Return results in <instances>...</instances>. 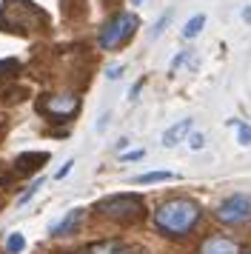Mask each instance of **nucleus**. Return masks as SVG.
I'll return each instance as SVG.
<instances>
[{
  "label": "nucleus",
  "instance_id": "nucleus-1",
  "mask_svg": "<svg viewBox=\"0 0 251 254\" xmlns=\"http://www.w3.org/2000/svg\"><path fill=\"white\" fill-rule=\"evenodd\" d=\"M200 206L194 203V200H186V197H174L169 203H163V206L154 211V226H157L163 234H169V237H183V234H188V231L200 223Z\"/></svg>",
  "mask_w": 251,
  "mask_h": 254
},
{
  "label": "nucleus",
  "instance_id": "nucleus-2",
  "mask_svg": "<svg viewBox=\"0 0 251 254\" xmlns=\"http://www.w3.org/2000/svg\"><path fill=\"white\" fill-rule=\"evenodd\" d=\"M97 211L106 214L109 220H120V223H131L143 214V200L137 194H114L97 203Z\"/></svg>",
  "mask_w": 251,
  "mask_h": 254
},
{
  "label": "nucleus",
  "instance_id": "nucleus-3",
  "mask_svg": "<svg viewBox=\"0 0 251 254\" xmlns=\"http://www.w3.org/2000/svg\"><path fill=\"white\" fill-rule=\"evenodd\" d=\"M137 29V14L134 12H120L117 17H112L109 23L103 26L100 32V49H117L120 43H126L128 37L134 35Z\"/></svg>",
  "mask_w": 251,
  "mask_h": 254
},
{
  "label": "nucleus",
  "instance_id": "nucleus-4",
  "mask_svg": "<svg viewBox=\"0 0 251 254\" xmlns=\"http://www.w3.org/2000/svg\"><path fill=\"white\" fill-rule=\"evenodd\" d=\"M217 220L226 226H243L251 220V197L249 194H231L217 208Z\"/></svg>",
  "mask_w": 251,
  "mask_h": 254
},
{
  "label": "nucleus",
  "instance_id": "nucleus-5",
  "mask_svg": "<svg viewBox=\"0 0 251 254\" xmlns=\"http://www.w3.org/2000/svg\"><path fill=\"white\" fill-rule=\"evenodd\" d=\"M77 106H80V100L74 94H55V97H43V100H40V112L66 120V117H71L77 112Z\"/></svg>",
  "mask_w": 251,
  "mask_h": 254
},
{
  "label": "nucleus",
  "instance_id": "nucleus-6",
  "mask_svg": "<svg viewBox=\"0 0 251 254\" xmlns=\"http://www.w3.org/2000/svg\"><path fill=\"white\" fill-rule=\"evenodd\" d=\"M200 254H240V246H237L234 240L223 237V234H214V237L203 240V246H200Z\"/></svg>",
  "mask_w": 251,
  "mask_h": 254
},
{
  "label": "nucleus",
  "instance_id": "nucleus-7",
  "mask_svg": "<svg viewBox=\"0 0 251 254\" xmlns=\"http://www.w3.org/2000/svg\"><path fill=\"white\" fill-rule=\"evenodd\" d=\"M191 126L194 123L188 120V117L180 120V123H174V126H169L166 131H163V146H166V149H174L177 143H183V140L191 134Z\"/></svg>",
  "mask_w": 251,
  "mask_h": 254
},
{
  "label": "nucleus",
  "instance_id": "nucleus-8",
  "mask_svg": "<svg viewBox=\"0 0 251 254\" xmlns=\"http://www.w3.org/2000/svg\"><path fill=\"white\" fill-rule=\"evenodd\" d=\"M89 254H134V249L123 240H100L89 246Z\"/></svg>",
  "mask_w": 251,
  "mask_h": 254
},
{
  "label": "nucleus",
  "instance_id": "nucleus-9",
  "mask_svg": "<svg viewBox=\"0 0 251 254\" xmlns=\"http://www.w3.org/2000/svg\"><path fill=\"white\" fill-rule=\"evenodd\" d=\"M80 220H83V208H74V211H68V214H66L63 220H60V223H55V226H52V234L63 237V234H68V231L77 229Z\"/></svg>",
  "mask_w": 251,
  "mask_h": 254
},
{
  "label": "nucleus",
  "instance_id": "nucleus-10",
  "mask_svg": "<svg viewBox=\"0 0 251 254\" xmlns=\"http://www.w3.org/2000/svg\"><path fill=\"white\" fill-rule=\"evenodd\" d=\"M166 180H177L174 172H146V174H137L134 183L140 186H148V183H166Z\"/></svg>",
  "mask_w": 251,
  "mask_h": 254
},
{
  "label": "nucleus",
  "instance_id": "nucleus-11",
  "mask_svg": "<svg viewBox=\"0 0 251 254\" xmlns=\"http://www.w3.org/2000/svg\"><path fill=\"white\" fill-rule=\"evenodd\" d=\"M203 26H205V14H194L191 20L183 26V37H186V40H194V37L203 32Z\"/></svg>",
  "mask_w": 251,
  "mask_h": 254
},
{
  "label": "nucleus",
  "instance_id": "nucleus-12",
  "mask_svg": "<svg viewBox=\"0 0 251 254\" xmlns=\"http://www.w3.org/2000/svg\"><path fill=\"white\" fill-rule=\"evenodd\" d=\"M23 249H26V237H23L20 231H11L9 240H6V252L9 254H20Z\"/></svg>",
  "mask_w": 251,
  "mask_h": 254
},
{
  "label": "nucleus",
  "instance_id": "nucleus-13",
  "mask_svg": "<svg viewBox=\"0 0 251 254\" xmlns=\"http://www.w3.org/2000/svg\"><path fill=\"white\" fill-rule=\"evenodd\" d=\"M231 126H237V143L240 146H251V126L243 120H228Z\"/></svg>",
  "mask_w": 251,
  "mask_h": 254
},
{
  "label": "nucleus",
  "instance_id": "nucleus-14",
  "mask_svg": "<svg viewBox=\"0 0 251 254\" xmlns=\"http://www.w3.org/2000/svg\"><path fill=\"white\" fill-rule=\"evenodd\" d=\"M40 186H43V177H37V180H34L32 186H29V191H23V194L17 197V206H26V203H29V200H32V197L37 194V191H40Z\"/></svg>",
  "mask_w": 251,
  "mask_h": 254
},
{
  "label": "nucleus",
  "instance_id": "nucleus-15",
  "mask_svg": "<svg viewBox=\"0 0 251 254\" xmlns=\"http://www.w3.org/2000/svg\"><path fill=\"white\" fill-rule=\"evenodd\" d=\"M169 20H171V12H166V14L157 20V23H154V29H151V37H160V35H163V29L169 26Z\"/></svg>",
  "mask_w": 251,
  "mask_h": 254
},
{
  "label": "nucleus",
  "instance_id": "nucleus-16",
  "mask_svg": "<svg viewBox=\"0 0 251 254\" xmlns=\"http://www.w3.org/2000/svg\"><path fill=\"white\" fill-rule=\"evenodd\" d=\"M188 146H191V151L205 149V137L200 134V131H194V134H188Z\"/></svg>",
  "mask_w": 251,
  "mask_h": 254
},
{
  "label": "nucleus",
  "instance_id": "nucleus-17",
  "mask_svg": "<svg viewBox=\"0 0 251 254\" xmlns=\"http://www.w3.org/2000/svg\"><path fill=\"white\" fill-rule=\"evenodd\" d=\"M71 169H74V160H66L63 166H60V172H57L55 177H57V180H63V177H66V174L71 172Z\"/></svg>",
  "mask_w": 251,
  "mask_h": 254
},
{
  "label": "nucleus",
  "instance_id": "nucleus-18",
  "mask_svg": "<svg viewBox=\"0 0 251 254\" xmlns=\"http://www.w3.org/2000/svg\"><path fill=\"white\" fill-rule=\"evenodd\" d=\"M120 74H123V66H109V69H106V77H109V80H117Z\"/></svg>",
  "mask_w": 251,
  "mask_h": 254
},
{
  "label": "nucleus",
  "instance_id": "nucleus-19",
  "mask_svg": "<svg viewBox=\"0 0 251 254\" xmlns=\"http://www.w3.org/2000/svg\"><path fill=\"white\" fill-rule=\"evenodd\" d=\"M143 157H146V151L140 149V151H128V154H126L123 160H143Z\"/></svg>",
  "mask_w": 251,
  "mask_h": 254
},
{
  "label": "nucleus",
  "instance_id": "nucleus-20",
  "mask_svg": "<svg viewBox=\"0 0 251 254\" xmlns=\"http://www.w3.org/2000/svg\"><path fill=\"white\" fill-rule=\"evenodd\" d=\"M186 58H188V55H186V52H183V55H177V58L171 60V71L177 69V66H183V60H186Z\"/></svg>",
  "mask_w": 251,
  "mask_h": 254
},
{
  "label": "nucleus",
  "instance_id": "nucleus-21",
  "mask_svg": "<svg viewBox=\"0 0 251 254\" xmlns=\"http://www.w3.org/2000/svg\"><path fill=\"white\" fill-rule=\"evenodd\" d=\"M243 20H246V23H251V6H249V9H243Z\"/></svg>",
  "mask_w": 251,
  "mask_h": 254
},
{
  "label": "nucleus",
  "instance_id": "nucleus-22",
  "mask_svg": "<svg viewBox=\"0 0 251 254\" xmlns=\"http://www.w3.org/2000/svg\"><path fill=\"white\" fill-rule=\"evenodd\" d=\"M140 3H143V0H131V6H140Z\"/></svg>",
  "mask_w": 251,
  "mask_h": 254
}]
</instances>
